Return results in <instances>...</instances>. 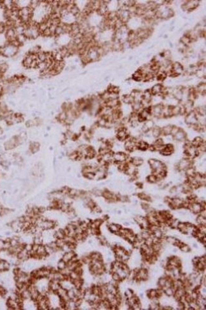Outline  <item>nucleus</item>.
<instances>
[{
  "label": "nucleus",
  "instance_id": "obj_1",
  "mask_svg": "<svg viewBox=\"0 0 206 310\" xmlns=\"http://www.w3.org/2000/svg\"><path fill=\"white\" fill-rule=\"evenodd\" d=\"M66 263L64 262L63 260L60 261L59 263V265H58V267H59V269L60 270H63L64 268H65L66 267Z\"/></svg>",
  "mask_w": 206,
  "mask_h": 310
},
{
  "label": "nucleus",
  "instance_id": "obj_2",
  "mask_svg": "<svg viewBox=\"0 0 206 310\" xmlns=\"http://www.w3.org/2000/svg\"><path fill=\"white\" fill-rule=\"evenodd\" d=\"M1 133H2V129H0V134H1Z\"/></svg>",
  "mask_w": 206,
  "mask_h": 310
}]
</instances>
